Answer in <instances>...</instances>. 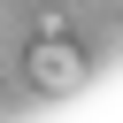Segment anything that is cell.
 I'll use <instances>...</instances> for the list:
<instances>
[{"instance_id": "6da1fadb", "label": "cell", "mask_w": 123, "mask_h": 123, "mask_svg": "<svg viewBox=\"0 0 123 123\" xmlns=\"http://www.w3.org/2000/svg\"><path fill=\"white\" fill-rule=\"evenodd\" d=\"M31 85H38V92H77V85H85V54H77L69 38H38V46H31Z\"/></svg>"}]
</instances>
